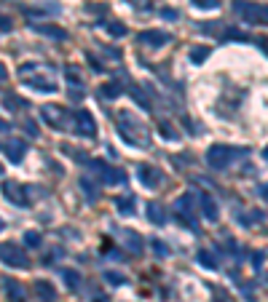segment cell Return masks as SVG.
<instances>
[{"label": "cell", "mask_w": 268, "mask_h": 302, "mask_svg": "<svg viewBox=\"0 0 268 302\" xmlns=\"http://www.w3.org/2000/svg\"><path fill=\"white\" fill-rule=\"evenodd\" d=\"M158 131H161V136H164V139H169V142H177V139H180L169 123H158Z\"/></svg>", "instance_id": "obj_27"}, {"label": "cell", "mask_w": 268, "mask_h": 302, "mask_svg": "<svg viewBox=\"0 0 268 302\" xmlns=\"http://www.w3.org/2000/svg\"><path fill=\"white\" fill-rule=\"evenodd\" d=\"M24 152H27V142L14 139V136L3 142V155H5V161H11V163H22V161H24Z\"/></svg>", "instance_id": "obj_9"}, {"label": "cell", "mask_w": 268, "mask_h": 302, "mask_svg": "<svg viewBox=\"0 0 268 302\" xmlns=\"http://www.w3.org/2000/svg\"><path fill=\"white\" fill-rule=\"evenodd\" d=\"M35 32H41V35H49V38H56V41H67V32L62 30V27L56 24H30Z\"/></svg>", "instance_id": "obj_17"}, {"label": "cell", "mask_w": 268, "mask_h": 302, "mask_svg": "<svg viewBox=\"0 0 268 302\" xmlns=\"http://www.w3.org/2000/svg\"><path fill=\"white\" fill-rule=\"evenodd\" d=\"M198 209H201V214H204L207 222H218L220 219V206H218V201H215L209 193H201V195H198Z\"/></svg>", "instance_id": "obj_12"}, {"label": "cell", "mask_w": 268, "mask_h": 302, "mask_svg": "<svg viewBox=\"0 0 268 302\" xmlns=\"http://www.w3.org/2000/svg\"><path fill=\"white\" fill-rule=\"evenodd\" d=\"M145 214H147V219H150L153 225H158V227L167 225V212H164V206H161L158 201H150V203H147Z\"/></svg>", "instance_id": "obj_15"}, {"label": "cell", "mask_w": 268, "mask_h": 302, "mask_svg": "<svg viewBox=\"0 0 268 302\" xmlns=\"http://www.w3.org/2000/svg\"><path fill=\"white\" fill-rule=\"evenodd\" d=\"M81 190L86 193V201H89V203H94L97 198H99V190H97V187L91 185V179H89V176H81Z\"/></svg>", "instance_id": "obj_22"}, {"label": "cell", "mask_w": 268, "mask_h": 302, "mask_svg": "<svg viewBox=\"0 0 268 302\" xmlns=\"http://www.w3.org/2000/svg\"><path fill=\"white\" fill-rule=\"evenodd\" d=\"M24 129H27V134H30L32 139H35V136L41 134V131H38V123H35V121H30V118H27V121H24Z\"/></svg>", "instance_id": "obj_33"}, {"label": "cell", "mask_w": 268, "mask_h": 302, "mask_svg": "<svg viewBox=\"0 0 268 302\" xmlns=\"http://www.w3.org/2000/svg\"><path fill=\"white\" fill-rule=\"evenodd\" d=\"M0 252H3V262L11 267H30V262H27V254L22 252L16 243H8L5 241L3 246H0Z\"/></svg>", "instance_id": "obj_7"}, {"label": "cell", "mask_w": 268, "mask_h": 302, "mask_svg": "<svg viewBox=\"0 0 268 302\" xmlns=\"http://www.w3.org/2000/svg\"><path fill=\"white\" fill-rule=\"evenodd\" d=\"M3 286H5V294H8L11 302H24L27 300V292L14 281V278H3Z\"/></svg>", "instance_id": "obj_16"}, {"label": "cell", "mask_w": 268, "mask_h": 302, "mask_svg": "<svg viewBox=\"0 0 268 302\" xmlns=\"http://www.w3.org/2000/svg\"><path fill=\"white\" fill-rule=\"evenodd\" d=\"M263 158H266V161H268V145H266V150H263Z\"/></svg>", "instance_id": "obj_41"}, {"label": "cell", "mask_w": 268, "mask_h": 302, "mask_svg": "<svg viewBox=\"0 0 268 302\" xmlns=\"http://www.w3.org/2000/svg\"><path fill=\"white\" fill-rule=\"evenodd\" d=\"M193 193H185L182 198H177V203H174V212H177V219L180 225L191 227V230H196L198 222H196V212H193Z\"/></svg>", "instance_id": "obj_5"}, {"label": "cell", "mask_w": 268, "mask_h": 302, "mask_svg": "<svg viewBox=\"0 0 268 302\" xmlns=\"http://www.w3.org/2000/svg\"><path fill=\"white\" fill-rule=\"evenodd\" d=\"M62 278H65L67 289H78V286H81V273L73 270V267H65V270H62Z\"/></svg>", "instance_id": "obj_21"}, {"label": "cell", "mask_w": 268, "mask_h": 302, "mask_svg": "<svg viewBox=\"0 0 268 302\" xmlns=\"http://www.w3.org/2000/svg\"><path fill=\"white\" fill-rule=\"evenodd\" d=\"M260 198H263V201H268V182H266L263 187H260Z\"/></svg>", "instance_id": "obj_40"}, {"label": "cell", "mask_w": 268, "mask_h": 302, "mask_svg": "<svg viewBox=\"0 0 268 302\" xmlns=\"http://www.w3.org/2000/svg\"><path fill=\"white\" fill-rule=\"evenodd\" d=\"M75 134L86 136V139L97 136V121H94V115H91L89 110H78L75 112Z\"/></svg>", "instance_id": "obj_8"}, {"label": "cell", "mask_w": 268, "mask_h": 302, "mask_svg": "<svg viewBox=\"0 0 268 302\" xmlns=\"http://www.w3.org/2000/svg\"><path fill=\"white\" fill-rule=\"evenodd\" d=\"M107 32H110L113 38H123L126 35V24H123V22H107Z\"/></svg>", "instance_id": "obj_26"}, {"label": "cell", "mask_w": 268, "mask_h": 302, "mask_svg": "<svg viewBox=\"0 0 268 302\" xmlns=\"http://www.w3.org/2000/svg\"><path fill=\"white\" fill-rule=\"evenodd\" d=\"M65 75H67V81H70V83H75V86H81V75H78V70H73V67H67V70H65Z\"/></svg>", "instance_id": "obj_32"}, {"label": "cell", "mask_w": 268, "mask_h": 302, "mask_svg": "<svg viewBox=\"0 0 268 302\" xmlns=\"http://www.w3.org/2000/svg\"><path fill=\"white\" fill-rule=\"evenodd\" d=\"M0 30H3V35L11 30V19H8V16H3V27H0Z\"/></svg>", "instance_id": "obj_38"}, {"label": "cell", "mask_w": 268, "mask_h": 302, "mask_svg": "<svg viewBox=\"0 0 268 302\" xmlns=\"http://www.w3.org/2000/svg\"><path fill=\"white\" fill-rule=\"evenodd\" d=\"M196 8H204V11H218L220 8V0H193Z\"/></svg>", "instance_id": "obj_28"}, {"label": "cell", "mask_w": 268, "mask_h": 302, "mask_svg": "<svg viewBox=\"0 0 268 302\" xmlns=\"http://www.w3.org/2000/svg\"><path fill=\"white\" fill-rule=\"evenodd\" d=\"M35 294L43 302H54L56 300V292H54V286H51L49 281H35Z\"/></svg>", "instance_id": "obj_19"}, {"label": "cell", "mask_w": 268, "mask_h": 302, "mask_svg": "<svg viewBox=\"0 0 268 302\" xmlns=\"http://www.w3.org/2000/svg\"><path fill=\"white\" fill-rule=\"evenodd\" d=\"M137 41H140L142 45L158 48V45H164V43L172 41V35H167V32H161V30H142L140 35H137Z\"/></svg>", "instance_id": "obj_13"}, {"label": "cell", "mask_w": 268, "mask_h": 302, "mask_svg": "<svg viewBox=\"0 0 268 302\" xmlns=\"http://www.w3.org/2000/svg\"><path fill=\"white\" fill-rule=\"evenodd\" d=\"M118 236H121V243L132 254H140L142 252V236L137 230H126V227H121V230H118Z\"/></svg>", "instance_id": "obj_14"}, {"label": "cell", "mask_w": 268, "mask_h": 302, "mask_svg": "<svg viewBox=\"0 0 268 302\" xmlns=\"http://www.w3.org/2000/svg\"><path fill=\"white\" fill-rule=\"evenodd\" d=\"M233 11L242 16L247 24H268V5L266 3H247V0H233Z\"/></svg>", "instance_id": "obj_3"}, {"label": "cell", "mask_w": 268, "mask_h": 302, "mask_svg": "<svg viewBox=\"0 0 268 302\" xmlns=\"http://www.w3.org/2000/svg\"><path fill=\"white\" fill-rule=\"evenodd\" d=\"M126 3H132L134 8H140V5H142V8H145V3H147V0H126Z\"/></svg>", "instance_id": "obj_39"}, {"label": "cell", "mask_w": 268, "mask_h": 302, "mask_svg": "<svg viewBox=\"0 0 268 302\" xmlns=\"http://www.w3.org/2000/svg\"><path fill=\"white\" fill-rule=\"evenodd\" d=\"M137 179H140V185L156 190V187L161 185V172H158L156 166H150V163H140V166H137Z\"/></svg>", "instance_id": "obj_10"}, {"label": "cell", "mask_w": 268, "mask_h": 302, "mask_svg": "<svg viewBox=\"0 0 268 302\" xmlns=\"http://www.w3.org/2000/svg\"><path fill=\"white\" fill-rule=\"evenodd\" d=\"M89 62H91V70H94V72H102V70H105L99 62H94V56H89Z\"/></svg>", "instance_id": "obj_37"}, {"label": "cell", "mask_w": 268, "mask_h": 302, "mask_svg": "<svg viewBox=\"0 0 268 302\" xmlns=\"http://www.w3.org/2000/svg\"><path fill=\"white\" fill-rule=\"evenodd\" d=\"M260 265H263V252H255L252 254V267H255V270H260Z\"/></svg>", "instance_id": "obj_34"}, {"label": "cell", "mask_w": 268, "mask_h": 302, "mask_svg": "<svg viewBox=\"0 0 268 302\" xmlns=\"http://www.w3.org/2000/svg\"><path fill=\"white\" fill-rule=\"evenodd\" d=\"M118 136L123 142H129L132 147H147L150 142V134H147L145 123L134 115V112H118Z\"/></svg>", "instance_id": "obj_1"}, {"label": "cell", "mask_w": 268, "mask_h": 302, "mask_svg": "<svg viewBox=\"0 0 268 302\" xmlns=\"http://www.w3.org/2000/svg\"><path fill=\"white\" fill-rule=\"evenodd\" d=\"M41 115H43V121L49 123V126H54V129H65V123H67V112L62 110V107H56V105H43Z\"/></svg>", "instance_id": "obj_11"}, {"label": "cell", "mask_w": 268, "mask_h": 302, "mask_svg": "<svg viewBox=\"0 0 268 302\" xmlns=\"http://www.w3.org/2000/svg\"><path fill=\"white\" fill-rule=\"evenodd\" d=\"M99 94L105 96V99H118V96L123 94V88H121V83H118V81H107V83H102V86H99Z\"/></svg>", "instance_id": "obj_18"}, {"label": "cell", "mask_w": 268, "mask_h": 302, "mask_svg": "<svg viewBox=\"0 0 268 302\" xmlns=\"http://www.w3.org/2000/svg\"><path fill=\"white\" fill-rule=\"evenodd\" d=\"M161 16L164 19H177V11L174 8H161Z\"/></svg>", "instance_id": "obj_35"}, {"label": "cell", "mask_w": 268, "mask_h": 302, "mask_svg": "<svg viewBox=\"0 0 268 302\" xmlns=\"http://www.w3.org/2000/svg\"><path fill=\"white\" fill-rule=\"evenodd\" d=\"M236 155H244V150H239V147H228V145H212L207 150V163L212 169H225V166H231V161Z\"/></svg>", "instance_id": "obj_4"}, {"label": "cell", "mask_w": 268, "mask_h": 302, "mask_svg": "<svg viewBox=\"0 0 268 302\" xmlns=\"http://www.w3.org/2000/svg\"><path fill=\"white\" fill-rule=\"evenodd\" d=\"M255 43L260 45V51H263V54H268V38H255Z\"/></svg>", "instance_id": "obj_36"}, {"label": "cell", "mask_w": 268, "mask_h": 302, "mask_svg": "<svg viewBox=\"0 0 268 302\" xmlns=\"http://www.w3.org/2000/svg\"><path fill=\"white\" fill-rule=\"evenodd\" d=\"M24 243H27V246H32V249H38V246H41V233L27 230L24 233Z\"/></svg>", "instance_id": "obj_29"}, {"label": "cell", "mask_w": 268, "mask_h": 302, "mask_svg": "<svg viewBox=\"0 0 268 302\" xmlns=\"http://www.w3.org/2000/svg\"><path fill=\"white\" fill-rule=\"evenodd\" d=\"M102 278H105L107 283H113V286H123V283H126V276H123V273H116V270H105Z\"/></svg>", "instance_id": "obj_25"}, {"label": "cell", "mask_w": 268, "mask_h": 302, "mask_svg": "<svg viewBox=\"0 0 268 302\" xmlns=\"http://www.w3.org/2000/svg\"><path fill=\"white\" fill-rule=\"evenodd\" d=\"M91 166L99 172V179L105 182V185H123V182H126V174H123L121 169L107 166L105 161H91Z\"/></svg>", "instance_id": "obj_6"}, {"label": "cell", "mask_w": 268, "mask_h": 302, "mask_svg": "<svg viewBox=\"0 0 268 302\" xmlns=\"http://www.w3.org/2000/svg\"><path fill=\"white\" fill-rule=\"evenodd\" d=\"M19 78L24 83H30L32 88H38V91H43V94H51V91H56V81L51 75H43L41 72V65H22L19 67Z\"/></svg>", "instance_id": "obj_2"}, {"label": "cell", "mask_w": 268, "mask_h": 302, "mask_svg": "<svg viewBox=\"0 0 268 302\" xmlns=\"http://www.w3.org/2000/svg\"><path fill=\"white\" fill-rule=\"evenodd\" d=\"M132 96H134V102H140V105H142V110H150V102H147L145 94H142V88H134Z\"/></svg>", "instance_id": "obj_30"}, {"label": "cell", "mask_w": 268, "mask_h": 302, "mask_svg": "<svg viewBox=\"0 0 268 302\" xmlns=\"http://www.w3.org/2000/svg\"><path fill=\"white\" fill-rule=\"evenodd\" d=\"M153 252H156L158 257H167V254H169V246H167L164 241H158V238H153Z\"/></svg>", "instance_id": "obj_31"}, {"label": "cell", "mask_w": 268, "mask_h": 302, "mask_svg": "<svg viewBox=\"0 0 268 302\" xmlns=\"http://www.w3.org/2000/svg\"><path fill=\"white\" fill-rule=\"evenodd\" d=\"M198 265L201 267H207V270H218V259H215V254L212 252H207V249H198Z\"/></svg>", "instance_id": "obj_20"}, {"label": "cell", "mask_w": 268, "mask_h": 302, "mask_svg": "<svg viewBox=\"0 0 268 302\" xmlns=\"http://www.w3.org/2000/svg\"><path fill=\"white\" fill-rule=\"evenodd\" d=\"M116 209L121 214H132L134 212V195H121V198H116Z\"/></svg>", "instance_id": "obj_23"}, {"label": "cell", "mask_w": 268, "mask_h": 302, "mask_svg": "<svg viewBox=\"0 0 268 302\" xmlns=\"http://www.w3.org/2000/svg\"><path fill=\"white\" fill-rule=\"evenodd\" d=\"M207 59H209V48H204V45L191 48V62H193V65H204Z\"/></svg>", "instance_id": "obj_24"}]
</instances>
